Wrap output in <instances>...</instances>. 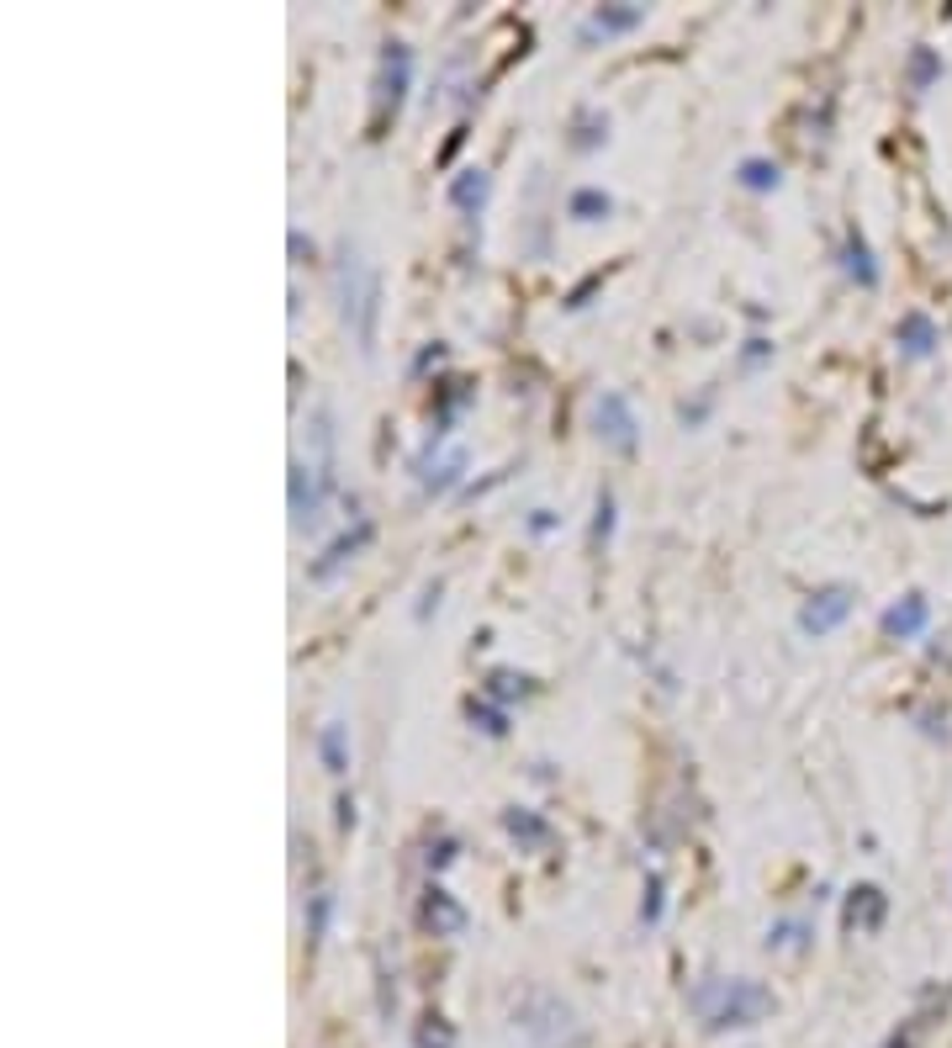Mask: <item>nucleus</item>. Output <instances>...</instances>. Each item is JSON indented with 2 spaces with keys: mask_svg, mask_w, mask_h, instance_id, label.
<instances>
[{
  "mask_svg": "<svg viewBox=\"0 0 952 1048\" xmlns=\"http://www.w3.org/2000/svg\"><path fill=\"white\" fill-rule=\"evenodd\" d=\"M609 207H614V202H609L603 191H577V197H572V217H582V223H593L598 212H609Z\"/></svg>",
  "mask_w": 952,
  "mask_h": 1048,
  "instance_id": "10",
  "label": "nucleus"
},
{
  "mask_svg": "<svg viewBox=\"0 0 952 1048\" xmlns=\"http://www.w3.org/2000/svg\"><path fill=\"white\" fill-rule=\"evenodd\" d=\"M894 339L905 345V355H915V361H920V355H931V350L942 345V328L926 318V313H905V318H900V328H894Z\"/></svg>",
  "mask_w": 952,
  "mask_h": 1048,
  "instance_id": "4",
  "label": "nucleus"
},
{
  "mask_svg": "<svg viewBox=\"0 0 952 1048\" xmlns=\"http://www.w3.org/2000/svg\"><path fill=\"white\" fill-rule=\"evenodd\" d=\"M487 694H498V699H514V673H498V678H492V688H487Z\"/></svg>",
  "mask_w": 952,
  "mask_h": 1048,
  "instance_id": "12",
  "label": "nucleus"
},
{
  "mask_svg": "<svg viewBox=\"0 0 952 1048\" xmlns=\"http://www.w3.org/2000/svg\"><path fill=\"white\" fill-rule=\"evenodd\" d=\"M317 752H323L328 773H344V768H350V747H344V726H339V721H334V726H323V736H317Z\"/></svg>",
  "mask_w": 952,
  "mask_h": 1048,
  "instance_id": "6",
  "label": "nucleus"
},
{
  "mask_svg": "<svg viewBox=\"0 0 952 1048\" xmlns=\"http://www.w3.org/2000/svg\"><path fill=\"white\" fill-rule=\"evenodd\" d=\"M598 435L609 445H619V450H635V413L619 392H603L598 398Z\"/></svg>",
  "mask_w": 952,
  "mask_h": 1048,
  "instance_id": "2",
  "label": "nucleus"
},
{
  "mask_svg": "<svg viewBox=\"0 0 952 1048\" xmlns=\"http://www.w3.org/2000/svg\"><path fill=\"white\" fill-rule=\"evenodd\" d=\"M450 197H455L461 207H466V202H481V197H487V175L476 170V180H455V186H450Z\"/></svg>",
  "mask_w": 952,
  "mask_h": 1048,
  "instance_id": "11",
  "label": "nucleus"
},
{
  "mask_svg": "<svg viewBox=\"0 0 952 1048\" xmlns=\"http://www.w3.org/2000/svg\"><path fill=\"white\" fill-rule=\"evenodd\" d=\"M847 271H852V276H857L863 286H878V265H873V249H868V239H863L857 228L847 234Z\"/></svg>",
  "mask_w": 952,
  "mask_h": 1048,
  "instance_id": "5",
  "label": "nucleus"
},
{
  "mask_svg": "<svg viewBox=\"0 0 952 1048\" xmlns=\"http://www.w3.org/2000/svg\"><path fill=\"white\" fill-rule=\"evenodd\" d=\"M741 186H746V191H778V164L746 160L741 164Z\"/></svg>",
  "mask_w": 952,
  "mask_h": 1048,
  "instance_id": "7",
  "label": "nucleus"
},
{
  "mask_svg": "<svg viewBox=\"0 0 952 1048\" xmlns=\"http://www.w3.org/2000/svg\"><path fill=\"white\" fill-rule=\"evenodd\" d=\"M852 604H857V593H852L847 583H831V588L810 593V604L799 609V630H804V636H831L836 625L852 614Z\"/></svg>",
  "mask_w": 952,
  "mask_h": 1048,
  "instance_id": "1",
  "label": "nucleus"
},
{
  "mask_svg": "<svg viewBox=\"0 0 952 1048\" xmlns=\"http://www.w3.org/2000/svg\"><path fill=\"white\" fill-rule=\"evenodd\" d=\"M645 11L640 5H630V11H593V22H588V32H625V27H635Z\"/></svg>",
  "mask_w": 952,
  "mask_h": 1048,
  "instance_id": "8",
  "label": "nucleus"
},
{
  "mask_svg": "<svg viewBox=\"0 0 952 1048\" xmlns=\"http://www.w3.org/2000/svg\"><path fill=\"white\" fill-rule=\"evenodd\" d=\"M937 75H942V59L920 48V53H915V59H911V85H915V90H926V85L937 80Z\"/></svg>",
  "mask_w": 952,
  "mask_h": 1048,
  "instance_id": "9",
  "label": "nucleus"
},
{
  "mask_svg": "<svg viewBox=\"0 0 952 1048\" xmlns=\"http://www.w3.org/2000/svg\"><path fill=\"white\" fill-rule=\"evenodd\" d=\"M926 620H931V604H926V593H905L900 604L883 614V636H894V641H915V636L926 630Z\"/></svg>",
  "mask_w": 952,
  "mask_h": 1048,
  "instance_id": "3",
  "label": "nucleus"
}]
</instances>
